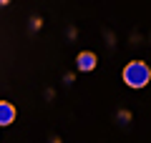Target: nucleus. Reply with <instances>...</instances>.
I'll list each match as a JSON object with an SVG mask.
<instances>
[{
    "instance_id": "obj_1",
    "label": "nucleus",
    "mask_w": 151,
    "mask_h": 143,
    "mask_svg": "<svg viewBox=\"0 0 151 143\" xmlns=\"http://www.w3.org/2000/svg\"><path fill=\"white\" fill-rule=\"evenodd\" d=\"M124 83L134 90H141L151 83V68L144 63V60H131V63L124 65V73H121Z\"/></svg>"
},
{
    "instance_id": "obj_2",
    "label": "nucleus",
    "mask_w": 151,
    "mask_h": 143,
    "mask_svg": "<svg viewBox=\"0 0 151 143\" xmlns=\"http://www.w3.org/2000/svg\"><path fill=\"white\" fill-rule=\"evenodd\" d=\"M98 65V58L93 50H81V53L76 55V68H78V73H91V70H96Z\"/></svg>"
},
{
    "instance_id": "obj_3",
    "label": "nucleus",
    "mask_w": 151,
    "mask_h": 143,
    "mask_svg": "<svg viewBox=\"0 0 151 143\" xmlns=\"http://www.w3.org/2000/svg\"><path fill=\"white\" fill-rule=\"evenodd\" d=\"M15 116H18V111H15V106L10 101H0V128L10 126L15 121Z\"/></svg>"
},
{
    "instance_id": "obj_4",
    "label": "nucleus",
    "mask_w": 151,
    "mask_h": 143,
    "mask_svg": "<svg viewBox=\"0 0 151 143\" xmlns=\"http://www.w3.org/2000/svg\"><path fill=\"white\" fill-rule=\"evenodd\" d=\"M40 25H43L40 18H33V20H30V28H33V30H40Z\"/></svg>"
},
{
    "instance_id": "obj_5",
    "label": "nucleus",
    "mask_w": 151,
    "mask_h": 143,
    "mask_svg": "<svg viewBox=\"0 0 151 143\" xmlns=\"http://www.w3.org/2000/svg\"><path fill=\"white\" fill-rule=\"evenodd\" d=\"M121 116H119V121H131V113L129 111H119Z\"/></svg>"
},
{
    "instance_id": "obj_6",
    "label": "nucleus",
    "mask_w": 151,
    "mask_h": 143,
    "mask_svg": "<svg viewBox=\"0 0 151 143\" xmlns=\"http://www.w3.org/2000/svg\"><path fill=\"white\" fill-rule=\"evenodd\" d=\"M5 5H10V0H0V8H5Z\"/></svg>"
}]
</instances>
